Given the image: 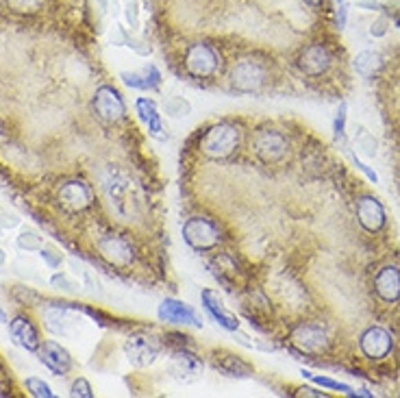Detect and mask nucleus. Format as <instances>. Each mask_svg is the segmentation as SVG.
<instances>
[{"instance_id": "f257e3e1", "label": "nucleus", "mask_w": 400, "mask_h": 398, "mask_svg": "<svg viewBox=\"0 0 400 398\" xmlns=\"http://www.w3.org/2000/svg\"><path fill=\"white\" fill-rule=\"evenodd\" d=\"M270 68L266 61L257 57L239 59L237 64L228 72V83L237 94H259L268 85Z\"/></svg>"}, {"instance_id": "f03ea898", "label": "nucleus", "mask_w": 400, "mask_h": 398, "mask_svg": "<svg viewBox=\"0 0 400 398\" xmlns=\"http://www.w3.org/2000/svg\"><path fill=\"white\" fill-rule=\"evenodd\" d=\"M242 144V129L233 122H220V125L211 127L205 135L200 148L203 155L209 159H228Z\"/></svg>"}, {"instance_id": "7ed1b4c3", "label": "nucleus", "mask_w": 400, "mask_h": 398, "mask_svg": "<svg viewBox=\"0 0 400 398\" xmlns=\"http://www.w3.org/2000/svg\"><path fill=\"white\" fill-rule=\"evenodd\" d=\"M183 66L194 79H213L222 68V55L215 46L207 42H196L188 46L185 55H183Z\"/></svg>"}, {"instance_id": "20e7f679", "label": "nucleus", "mask_w": 400, "mask_h": 398, "mask_svg": "<svg viewBox=\"0 0 400 398\" xmlns=\"http://www.w3.org/2000/svg\"><path fill=\"white\" fill-rule=\"evenodd\" d=\"M183 239L188 242V246L198 253H209L220 246L222 231L218 222L205 216H194L183 224Z\"/></svg>"}, {"instance_id": "39448f33", "label": "nucleus", "mask_w": 400, "mask_h": 398, "mask_svg": "<svg viewBox=\"0 0 400 398\" xmlns=\"http://www.w3.org/2000/svg\"><path fill=\"white\" fill-rule=\"evenodd\" d=\"M253 150L264 163L274 165V163H281L287 157L289 142H287V137L281 131L261 129L253 137Z\"/></svg>"}, {"instance_id": "423d86ee", "label": "nucleus", "mask_w": 400, "mask_h": 398, "mask_svg": "<svg viewBox=\"0 0 400 398\" xmlns=\"http://www.w3.org/2000/svg\"><path fill=\"white\" fill-rule=\"evenodd\" d=\"M289 340L302 355H322L329 350V335L320 325L298 323L289 333Z\"/></svg>"}, {"instance_id": "0eeeda50", "label": "nucleus", "mask_w": 400, "mask_h": 398, "mask_svg": "<svg viewBox=\"0 0 400 398\" xmlns=\"http://www.w3.org/2000/svg\"><path fill=\"white\" fill-rule=\"evenodd\" d=\"M94 111L107 125H116L127 114L125 98L113 85H100L94 94Z\"/></svg>"}, {"instance_id": "6e6552de", "label": "nucleus", "mask_w": 400, "mask_h": 398, "mask_svg": "<svg viewBox=\"0 0 400 398\" xmlns=\"http://www.w3.org/2000/svg\"><path fill=\"white\" fill-rule=\"evenodd\" d=\"M98 253L107 264H111L116 268H129L135 262V248L131 239L125 235H104L98 239Z\"/></svg>"}, {"instance_id": "1a4fd4ad", "label": "nucleus", "mask_w": 400, "mask_h": 398, "mask_svg": "<svg viewBox=\"0 0 400 398\" xmlns=\"http://www.w3.org/2000/svg\"><path fill=\"white\" fill-rule=\"evenodd\" d=\"M127 357L137 368H146L152 361H155L161 353V342L157 338H152L148 333H133L125 344Z\"/></svg>"}, {"instance_id": "9d476101", "label": "nucleus", "mask_w": 400, "mask_h": 398, "mask_svg": "<svg viewBox=\"0 0 400 398\" xmlns=\"http://www.w3.org/2000/svg\"><path fill=\"white\" fill-rule=\"evenodd\" d=\"M57 198L64 209L72 211V213H79L85 211L91 201H94V194H91V188L83 181H68L64 186L59 188Z\"/></svg>"}, {"instance_id": "9b49d317", "label": "nucleus", "mask_w": 400, "mask_h": 398, "mask_svg": "<svg viewBox=\"0 0 400 398\" xmlns=\"http://www.w3.org/2000/svg\"><path fill=\"white\" fill-rule=\"evenodd\" d=\"M157 316L161 323L167 325H192V327H203V318H200L188 302L176 300V298H165L159 309Z\"/></svg>"}, {"instance_id": "f8f14e48", "label": "nucleus", "mask_w": 400, "mask_h": 398, "mask_svg": "<svg viewBox=\"0 0 400 398\" xmlns=\"http://www.w3.org/2000/svg\"><path fill=\"white\" fill-rule=\"evenodd\" d=\"M359 346H361V353L367 357V359H385L392 348H394V340L392 335L381 329V327H370L361 333V340H359Z\"/></svg>"}, {"instance_id": "ddd939ff", "label": "nucleus", "mask_w": 400, "mask_h": 398, "mask_svg": "<svg viewBox=\"0 0 400 398\" xmlns=\"http://www.w3.org/2000/svg\"><path fill=\"white\" fill-rule=\"evenodd\" d=\"M200 300H203L205 311L215 320V325H220L222 329H226V331H230V333L239 329V318H237L235 314H230V311L224 307L215 289H209V287L203 289V292H200Z\"/></svg>"}, {"instance_id": "4468645a", "label": "nucleus", "mask_w": 400, "mask_h": 398, "mask_svg": "<svg viewBox=\"0 0 400 398\" xmlns=\"http://www.w3.org/2000/svg\"><path fill=\"white\" fill-rule=\"evenodd\" d=\"M357 220L367 233H379L385 226V211L374 196H361L357 201Z\"/></svg>"}, {"instance_id": "2eb2a0df", "label": "nucleus", "mask_w": 400, "mask_h": 398, "mask_svg": "<svg viewBox=\"0 0 400 398\" xmlns=\"http://www.w3.org/2000/svg\"><path fill=\"white\" fill-rule=\"evenodd\" d=\"M298 68L309 74V76H320L331 68V53L325 44H311L300 53L298 57Z\"/></svg>"}, {"instance_id": "dca6fc26", "label": "nucleus", "mask_w": 400, "mask_h": 398, "mask_svg": "<svg viewBox=\"0 0 400 398\" xmlns=\"http://www.w3.org/2000/svg\"><path fill=\"white\" fill-rule=\"evenodd\" d=\"M39 361L57 377L68 374L70 368H72L70 353L59 342H55V340H51V342H46L44 346H39Z\"/></svg>"}, {"instance_id": "f3484780", "label": "nucleus", "mask_w": 400, "mask_h": 398, "mask_svg": "<svg viewBox=\"0 0 400 398\" xmlns=\"http://www.w3.org/2000/svg\"><path fill=\"white\" fill-rule=\"evenodd\" d=\"M9 335L11 340L22 346L28 353H37L39 346H42V340H39V333L35 329V325L30 323L26 316H15L11 323H9Z\"/></svg>"}, {"instance_id": "a211bd4d", "label": "nucleus", "mask_w": 400, "mask_h": 398, "mask_svg": "<svg viewBox=\"0 0 400 398\" xmlns=\"http://www.w3.org/2000/svg\"><path fill=\"white\" fill-rule=\"evenodd\" d=\"M211 363H213L215 370L222 372L224 377H230V379H248L255 372V368L248 361H244L242 357H237L233 353H226V350L213 353Z\"/></svg>"}, {"instance_id": "6ab92c4d", "label": "nucleus", "mask_w": 400, "mask_h": 398, "mask_svg": "<svg viewBox=\"0 0 400 398\" xmlns=\"http://www.w3.org/2000/svg\"><path fill=\"white\" fill-rule=\"evenodd\" d=\"M374 292L381 300L396 302L400 300V270L396 266H385L374 277Z\"/></svg>"}, {"instance_id": "aec40b11", "label": "nucleus", "mask_w": 400, "mask_h": 398, "mask_svg": "<svg viewBox=\"0 0 400 398\" xmlns=\"http://www.w3.org/2000/svg\"><path fill=\"white\" fill-rule=\"evenodd\" d=\"M120 79L125 81V85L133 87V89H142V91H155L161 87V72L157 66H144L137 72H120Z\"/></svg>"}, {"instance_id": "412c9836", "label": "nucleus", "mask_w": 400, "mask_h": 398, "mask_svg": "<svg viewBox=\"0 0 400 398\" xmlns=\"http://www.w3.org/2000/svg\"><path fill=\"white\" fill-rule=\"evenodd\" d=\"M172 372L179 377H198L203 374V359L192 348H174L172 353Z\"/></svg>"}, {"instance_id": "4be33fe9", "label": "nucleus", "mask_w": 400, "mask_h": 398, "mask_svg": "<svg viewBox=\"0 0 400 398\" xmlns=\"http://www.w3.org/2000/svg\"><path fill=\"white\" fill-rule=\"evenodd\" d=\"M66 307H59V305L53 302V307L46 309L44 320H46V329L55 335H70V327H72V320L66 314Z\"/></svg>"}, {"instance_id": "5701e85b", "label": "nucleus", "mask_w": 400, "mask_h": 398, "mask_svg": "<svg viewBox=\"0 0 400 398\" xmlns=\"http://www.w3.org/2000/svg\"><path fill=\"white\" fill-rule=\"evenodd\" d=\"M381 66H383L381 55H379V53H372V51H363V53L357 55V59H355V70H357L361 76H365V79L374 76Z\"/></svg>"}, {"instance_id": "b1692460", "label": "nucleus", "mask_w": 400, "mask_h": 398, "mask_svg": "<svg viewBox=\"0 0 400 398\" xmlns=\"http://www.w3.org/2000/svg\"><path fill=\"white\" fill-rule=\"evenodd\" d=\"M163 111H165V116H170L174 120L188 118L192 114V102L183 96H170L163 102Z\"/></svg>"}, {"instance_id": "393cba45", "label": "nucleus", "mask_w": 400, "mask_h": 398, "mask_svg": "<svg viewBox=\"0 0 400 398\" xmlns=\"http://www.w3.org/2000/svg\"><path fill=\"white\" fill-rule=\"evenodd\" d=\"M302 377L311 379L313 383H318V386H322V388H329V390L344 392V394H348V396H355V390H352L350 386L340 383V381H333V379H329V377H320V374H313V372H309V370H302Z\"/></svg>"}, {"instance_id": "a878e982", "label": "nucleus", "mask_w": 400, "mask_h": 398, "mask_svg": "<svg viewBox=\"0 0 400 398\" xmlns=\"http://www.w3.org/2000/svg\"><path fill=\"white\" fill-rule=\"evenodd\" d=\"M135 109H137V114H140V120L144 122V125H148V122H152L155 118H161V116H159V111H157V105H155V100H152V98H146V96L137 98V102H135Z\"/></svg>"}, {"instance_id": "bb28decb", "label": "nucleus", "mask_w": 400, "mask_h": 398, "mask_svg": "<svg viewBox=\"0 0 400 398\" xmlns=\"http://www.w3.org/2000/svg\"><path fill=\"white\" fill-rule=\"evenodd\" d=\"M15 244H18V248L26 251V253H35V251H42L44 239L35 231H22Z\"/></svg>"}, {"instance_id": "cd10ccee", "label": "nucleus", "mask_w": 400, "mask_h": 398, "mask_svg": "<svg viewBox=\"0 0 400 398\" xmlns=\"http://www.w3.org/2000/svg\"><path fill=\"white\" fill-rule=\"evenodd\" d=\"M24 386H26L28 394L35 396V398H53L55 396V392L48 388V383H44V381L37 377H28Z\"/></svg>"}, {"instance_id": "c85d7f7f", "label": "nucleus", "mask_w": 400, "mask_h": 398, "mask_svg": "<svg viewBox=\"0 0 400 398\" xmlns=\"http://www.w3.org/2000/svg\"><path fill=\"white\" fill-rule=\"evenodd\" d=\"M7 3L15 13H28L30 15V13H37L42 9L46 0H7Z\"/></svg>"}, {"instance_id": "c756f323", "label": "nucleus", "mask_w": 400, "mask_h": 398, "mask_svg": "<svg viewBox=\"0 0 400 398\" xmlns=\"http://www.w3.org/2000/svg\"><path fill=\"white\" fill-rule=\"evenodd\" d=\"M51 285L55 287V289H61V292H68V294H76L79 292V283L76 281H72L68 274H55V277L51 279Z\"/></svg>"}, {"instance_id": "7c9ffc66", "label": "nucleus", "mask_w": 400, "mask_h": 398, "mask_svg": "<svg viewBox=\"0 0 400 398\" xmlns=\"http://www.w3.org/2000/svg\"><path fill=\"white\" fill-rule=\"evenodd\" d=\"M13 296L18 298L22 305H37L42 302V296L35 292V289H30V287H24V285H18V287H13Z\"/></svg>"}, {"instance_id": "2f4dec72", "label": "nucleus", "mask_w": 400, "mask_h": 398, "mask_svg": "<svg viewBox=\"0 0 400 398\" xmlns=\"http://www.w3.org/2000/svg\"><path fill=\"white\" fill-rule=\"evenodd\" d=\"M163 342L165 344H170L174 348H194V342L190 335L185 333H176V331H170V333H165L163 335Z\"/></svg>"}, {"instance_id": "473e14b6", "label": "nucleus", "mask_w": 400, "mask_h": 398, "mask_svg": "<svg viewBox=\"0 0 400 398\" xmlns=\"http://www.w3.org/2000/svg\"><path fill=\"white\" fill-rule=\"evenodd\" d=\"M125 18L131 28L140 26V0H127L125 5Z\"/></svg>"}, {"instance_id": "72a5a7b5", "label": "nucleus", "mask_w": 400, "mask_h": 398, "mask_svg": "<svg viewBox=\"0 0 400 398\" xmlns=\"http://www.w3.org/2000/svg\"><path fill=\"white\" fill-rule=\"evenodd\" d=\"M70 396L74 398H94V390L87 383V379H76L72 388H70Z\"/></svg>"}, {"instance_id": "f704fd0d", "label": "nucleus", "mask_w": 400, "mask_h": 398, "mask_svg": "<svg viewBox=\"0 0 400 398\" xmlns=\"http://www.w3.org/2000/svg\"><path fill=\"white\" fill-rule=\"evenodd\" d=\"M39 255H42V259H44L46 266H48V268H59L61 262H64V255H61L59 251H55V248H46V246H42Z\"/></svg>"}, {"instance_id": "c9c22d12", "label": "nucleus", "mask_w": 400, "mask_h": 398, "mask_svg": "<svg viewBox=\"0 0 400 398\" xmlns=\"http://www.w3.org/2000/svg\"><path fill=\"white\" fill-rule=\"evenodd\" d=\"M333 131H335V137H344V131H346V102L340 105V109H337V116H335V125H333Z\"/></svg>"}, {"instance_id": "e433bc0d", "label": "nucleus", "mask_w": 400, "mask_h": 398, "mask_svg": "<svg viewBox=\"0 0 400 398\" xmlns=\"http://www.w3.org/2000/svg\"><path fill=\"white\" fill-rule=\"evenodd\" d=\"M129 33H127V28L122 26V24H113V28H111V35H109V42L113 44V46H127L129 44Z\"/></svg>"}, {"instance_id": "4c0bfd02", "label": "nucleus", "mask_w": 400, "mask_h": 398, "mask_svg": "<svg viewBox=\"0 0 400 398\" xmlns=\"http://www.w3.org/2000/svg\"><path fill=\"white\" fill-rule=\"evenodd\" d=\"M129 48H133L137 55H142V57H146V55H150V44L144 39V37H129Z\"/></svg>"}, {"instance_id": "58836bf2", "label": "nucleus", "mask_w": 400, "mask_h": 398, "mask_svg": "<svg viewBox=\"0 0 400 398\" xmlns=\"http://www.w3.org/2000/svg\"><path fill=\"white\" fill-rule=\"evenodd\" d=\"M20 224V218L15 213H9L5 209H0V228H13Z\"/></svg>"}, {"instance_id": "ea45409f", "label": "nucleus", "mask_w": 400, "mask_h": 398, "mask_svg": "<svg viewBox=\"0 0 400 398\" xmlns=\"http://www.w3.org/2000/svg\"><path fill=\"white\" fill-rule=\"evenodd\" d=\"M352 161H355V165H357V168H359V170H361V172H363V174H365L367 179H370L372 183H376V181H379L376 172H374V170H370V168H367V165H365L363 161H359L357 157H355V159H352Z\"/></svg>"}, {"instance_id": "a19ab883", "label": "nucleus", "mask_w": 400, "mask_h": 398, "mask_svg": "<svg viewBox=\"0 0 400 398\" xmlns=\"http://www.w3.org/2000/svg\"><path fill=\"white\" fill-rule=\"evenodd\" d=\"M359 144H361V148L367 152V155H374V140H370L367 135H361V140H359Z\"/></svg>"}, {"instance_id": "79ce46f5", "label": "nucleus", "mask_w": 400, "mask_h": 398, "mask_svg": "<svg viewBox=\"0 0 400 398\" xmlns=\"http://www.w3.org/2000/svg\"><path fill=\"white\" fill-rule=\"evenodd\" d=\"M357 5L361 9H376L379 7V0H357Z\"/></svg>"}, {"instance_id": "37998d69", "label": "nucleus", "mask_w": 400, "mask_h": 398, "mask_svg": "<svg viewBox=\"0 0 400 398\" xmlns=\"http://www.w3.org/2000/svg\"><path fill=\"white\" fill-rule=\"evenodd\" d=\"M385 33V20H379L376 24H372V35H383Z\"/></svg>"}, {"instance_id": "c03bdc74", "label": "nucleus", "mask_w": 400, "mask_h": 398, "mask_svg": "<svg viewBox=\"0 0 400 398\" xmlns=\"http://www.w3.org/2000/svg\"><path fill=\"white\" fill-rule=\"evenodd\" d=\"M300 392H302L300 396H316V398H327V394L316 392V390H311V388H304V390H300Z\"/></svg>"}, {"instance_id": "a18cd8bd", "label": "nucleus", "mask_w": 400, "mask_h": 398, "mask_svg": "<svg viewBox=\"0 0 400 398\" xmlns=\"http://www.w3.org/2000/svg\"><path fill=\"white\" fill-rule=\"evenodd\" d=\"M307 5H311V7H320L322 3H325V0H304Z\"/></svg>"}, {"instance_id": "49530a36", "label": "nucleus", "mask_w": 400, "mask_h": 398, "mask_svg": "<svg viewBox=\"0 0 400 398\" xmlns=\"http://www.w3.org/2000/svg\"><path fill=\"white\" fill-rule=\"evenodd\" d=\"M0 323H7V314L0 309Z\"/></svg>"}, {"instance_id": "de8ad7c7", "label": "nucleus", "mask_w": 400, "mask_h": 398, "mask_svg": "<svg viewBox=\"0 0 400 398\" xmlns=\"http://www.w3.org/2000/svg\"><path fill=\"white\" fill-rule=\"evenodd\" d=\"M3 264H5V253L0 251V266H3Z\"/></svg>"}]
</instances>
